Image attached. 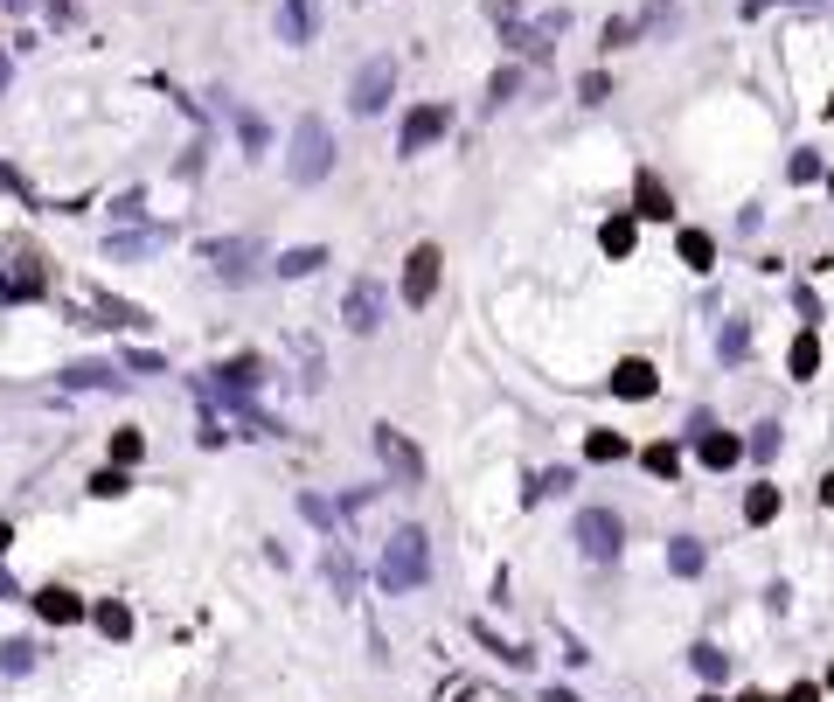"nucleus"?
I'll list each match as a JSON object with an SVG mask.
<instances>
[{"label": "nucleus", "mask_w": 834, "mask_h": 702, "mask_svg": "<svg viewBox=\"0 0 834 702\" xmlns=\"http://www.w3.org/2000/svg\"><path fill=\"white\" fill-rule=\"evenodd\" d=\"M202 258L216 265V279H244L251 258H258V244H251V237H230V244H202Z\"/></svg>", "instance_id": "obj_10"}, {"label": "nucleus", "mask_w": 834, "mask_h": 702, "mask_svg": "<svg viewBox=\"0 0 834 702\" xmlns=\"http://www.w3.org/2000/svg\"><path fill=\"white\" fill-rule=\"evenodd\" d=\"M126 487H133V480H126V466H105V473H91V494H98V501H119Z\"/></svg>", "instance_id": "obj_27"}, {"label": "nucleus", "mask_w": 834, "mask_h": 702, "mask_svg": "<svg viewBox=\"0 0 834 702\" xmlns=\"http://www.w3.org/2000/svg\"><path fill=\"white\" fill-rule=\"evenodd\" d=\"M424 577H431V543H424V529H397V536L383 543L376 584H383V591H417Z\"/></svg>", "instance_id": "obj_1"}, {"label": "nucleus", "mask_w": 834, "mask_h": 702, "mask_svg": "<svg viewBox=\"0 0 834 702\" xmlns=\"http://www.w3.org/2000/svg\"><path fill=\"white\" fill-rule=\"evenodd\" d=\"M139 452H146V438H139V431H119V438H112V466H133Z\"/></svg>", "instance_id": "obj_31"}, {"label": "nucleus", "mask_w": 834, "mask_h": 702, "mask_svg": "<svg viewBox=\"0 0 834 702\" xmlns=\"http://www.w3.org/2000/svg\"><path fill=\"white\" fill-rule=\"evenodd\" d=\"M153 251H167V230H133V237H105V258H112V265H126V258H153Z\"/></svg>", "instance_id": "obj_15"}, {"label": "nucleus", "mask_w": 834, "mask_h": 702, "mask_svg": "<svg viewBox=\"0 0 834 702\" xmlns=\"http://www.w3.org/2000/svg\"><path fill=\"white\" fill-rule=\"evenodd\" d=\"M668 570H675V577H695V570H702V543H695V536H675V543H668Z\"/></svg>", "instance_id": "obj_22"}, {"label": "nucleus", "mask_w": 834, "mask_h": 702, "mask_svg": "<svg viewBox=\"0 0 834 702\" xmlns=\"http://www.w3.org/2000/svg\"><path fill=\"white\" fill-rule=\"evenodd\" d=\"M786 369H793V383H814V369H821V341H814V334H800V341H793V355H786Z\"/></svg>", "instance_id": "obj_20"}, {"label": "nucleus", "mask_w": 834, "mask_h": 702, "mask_svg": "<svg viewBox=\"0 0 834 702\" xmlns=\"http://www.w3.org/2000/svg\"><path fill=\"white\" fill-rule=\"evenodd\" d=\"M737 459H744V438H730V431H702V466L723 473V466H737Z\"/></svg>", "instance_id": "obj_17"}, {"label": "nucleus", "mask_w": 834, "mask_h": 702, "mask_svg": "<svg viewBox=\"0 0 834 702\" xmlns=\"http://www.w3.org/2000/svg\"><path fill=\"white\" fill-rule=\"evenodd\" d=\"M786 702H821V682H793V689H786Z\"/></svg>", "instance_id": "obj_36"}, {"label": "nucleus", "mask_w": 834, "mask_h": 702, "mask_svg": "<svg viewBox=\"0 0 834 702\" xmlns=\"http://www.w3.org/2000/svg\"><path fill=\"white\" fill-rule=\"evenodd\" d=\"M598 244H605L612 258H626V251H633V216H612V223L598 230Z\"/></svg>", "instance_id": "obj_24"}, {"label": "nucleus", "mask_w": 834, "mask_h": 702, "mask_svg": "<svg viewBox=\"0 0 834 702\" xmlns=\"http://www.w3.org/2000/svg\"><path fill=\"white\" fill-rule=\"evenodd\" d=\"M327 584H334V591H341V598H348V591H355V563L341 557V550H327Z\"/></svg>", "instance_id": "obj_30"}, {"label": "nucleus", "mask_w": 834, "mask_h": 702, "mask_svg": "<svg viewBox=\"0 0 834 702\" xmlns=\"http://www.w3.org/2000/svg\"><path fill=\"white\" fill-rule=\"evenodd\" d=\"M327 265V251L320 244H299V251H278V279H306V272H320Z\"/></svg>", "instance_id": "obj_18"}, {"label": "nucleus", "mask_w": 834, "mask_h": 702, "mask_svg": "<svg viewBox=\"0 0 834 702\" xmlns=\"http://www.w3.org/2000/svg\"><path fill=\"white\" fill-rule=\"evenodd\" d=\"M7 543H14V529H7V522H0V557H7Z\"/></svg>", "instance_id": "obj_37"}, {"label": "nucleus", "mask_w": 834, "mask_h": 702, "mask_svg": "<svg viewBox=\"0 0 834 702\" xmlns=\"http://www.w3.org/2000/svg\"><path fill=\"white\" fill-rule=\"evenodd\" d=\"M577 543H584L591 563H612L619 543H626V522H619L612 508H584V515H577Z\"/></svg>", "instance_id": "obj_5"}, {"label": "nucleus", "mask_w": 834, "mask_h": 702, "mask_svg": "<svg viewBox=\"0 0 834 702\" xmlns=\"http://www.w3.org/2000/svg\"><path fill=\"white\" fill-rule=\"evenodd\" d=\"M91 619H98V626H105V640H126V633H133V612H126V605H119V598H105V605H98V612H91Z\"/></svg>", "instance_id": "obj_23"}, {"label": "nucleus", "mask_w": 834, "mask_h": 702, "mask_svg": "<svg viewBox=\"0 0 834 702\" xmlns=\"http://www.w3.org/2000/svg\"><path fill=\"white\" fill-rule=\"evenodd\" d=\"M438 272H445V251H438V244H417L411 258H404V306H431Z\"/></svg>", "instance_id": "obj_6"}, {"label": "nucleus", "mask_w": 834, "mask_h": 702, "mask_svg": "<svg viewBox=\"0 0 834 702\" xmlns=\"http://www.w3.org/2000/svg\"><path fill=\"white\" fill-rule=\"evenodd\" d=\"M689 661H695V675H702V682H723V675H730V661H723V647H695Z\"/></svg>", "instance_id": "obj_28"}, {"label": "nucleus", "mask_w": 834, "mask_h": 702, "mask_svg": "<svg viewBox=\"0 0 834 702\" xmlns=\"http://www.w3.org/2000/svg\"><path fill=\"white\" fill-rule=\"evenodd\" d=\"M42 292H49V272H35V258L0 265V299H42Z\"/></svg>", "instance_id": "obj_11"}, {"label": "nucleus", "mask_w": 834, "mask_h": 702, "mask_svg": "<svg viewBox=\"0 0 834 702\" xmlns=\"http://www.w3.org/2000/svg\"><path fill=\"white\" fill-rule=\"evenodd\" d=\"M63 383H70V390H119L126 376L105 369V362H77V369H63Z\"/></svg>", "instance_id": "obj_16"}, {"label": "nucleus", "mask_w": 834, "mask_h": 702, "mask_svg": "<svg viewBox=\"0 0 834 702\" xmlns=\"http://www.w3.org/2000/svg\"><path fill=\"white\" fill-rule=\"evenodd\" d=\"M7 7H14V14H21V7H28V0H7Z\"/></svg>", "instance_id": "obj_38"}, {"label": "nucleus", "mask_w": 834, "mask_h": 702, "mask_svg": "<svg viewBox=\"0 0 834 702\" xmlns=\"http://www.w3.org/2000/svg\"><path fill=\"white\" fill-rule=\"evenodd\" d=\"M682 265H689V272H709V265H716V237H709V230H682Z\"/></svg>", "instance_id": "obj_19"}, {"label": "nucleus", "mask_w": 834, "mask_h": 702, "mask_svg": "<svg viewBox=\"0 0 834 702\" xmlns=\"http://www.w3.org/2000/svg\"><path fill=\"white\" fill-rule=\"evenodd\" d=\"M584 459H626V438L619 431H591L584 438Z\"/></svg>", "instance_id": "obj_25"}, {"label": "nucleus", "mask_w": 834, "mask_h": 702, "mask_svg": "<svg viewBox=\"0 0 834 702\" xmlns=\"http://www.w3.org/2000/svg\"><path fill=\"white\" fill-rule=\"evenodd\" d=\"M633 216H647V223H668L675 216V195L661 188V174H640L633 181Z\"/></svg>", "instance_id": "obj_12"}, {"label": "nucleus", "mask_w": 834, "mask_h": 702, "mask_svg": "<svg viewBox=\"0 0 834 702\" xmlns=\"http://www.w3.org/2000/svg\"><path fill=\"white\" fill-rule=\"evenodd\" d=\"M313 35H320V0H278V42L306 49Z\"/></svg>", "instance_id": "obj_7"}, {"label": "nucleus", "mask_w": 834, "mask_h": 702, "mask_svg": "<svg viewBox=\"0 0 834 702\" xmlns=\"http://www.w3.org/2000/svg\"><path fill=\"white\" fill-rule=\"evenodd\" d=\"M35 612H42L49 626H77V619H84V598L63 591V584H49V591H35Z\"/></svg>", "instance_id": "obj_14"}, {"label": "nucleus", "mask_w": 834, "mask_h": 702, "mask_svg": "<svg viewBox=\"0 0 834 702\" xmlns=\"http://www.w3.org/2000/svg\"><path fill=\"white\" fill-rule=\"evenodd\" d=\"M751 702H765V696H751Z\"/></svg>", "instance_id": "obj_41"}, {"label": "nucleus", "mask_w": 834, "mask_h": 702, "mask_svg": "<svg viewBox=\"0 0 834 702\" xmlns=\"http://www.w3.org/2000/svg\"><path fill=\"white\" fill-rule=\"evenodd\" d=\"M292 181H327V167H334V140H327V119H299V133H292Z\"/></svg>", "instance_id": "obj_2"}, {"label": "nucleus", "mask_w": 834, "mask_h": 702, "mask_svg": "<svg viewBox=\"0 0 834 702\" xmlns=\"http://www.w3.org/2000/svg\"><path fill=\"white\" fill-rule=\"evenodd\" d=\"M702 702H723V696H702Z\"/></svg>", "instance_id": "obj_40"}, {"label": "nucleus", "mask_w": 834, "mask_h": 702, "mask_svg": "<svg viewBox=\"0 0 834 702\" xmlns=\"http://www.w3.org/2000/svg\"><path fill=\"white\" fill-rule=\"evenodd\" d=\"M515 84H522V70H501V77L487 84V98H494V105H508V98H515Z\"/></svg>", "instance_id": "obj_33"}, {"label": "nucleus", "mask_w": 834, "mask_h": 702, "mask_svg": "<svg viewBox=\"0 0 834 702\" xmlns=\"http://www.w3.org/2000/svg\"><path fill=\"white\" fill-rule=\"evenodd\" d=\"M376 459H383V473H390L397 487H417V480H424V452H417L397 424H376Z\"/></svg>", "instance_id": "obj_4"}, {"label": "nucleus", "mask_w": 834, "mask_h": 702, "mask_svg": "<svg viewBox=\"0 0 834 702\" xmlns=\"http://www.w3.org/2000/svg\"><path fill=\"white\" fill-rule=\"evenodd\" d=\"M348 327H355V334H376V327H383V285H355V292H348Z\"/></svg>", "instance_id": "obj_13"}, {"label": "nucleus", "mask_w": 834, "mask_h": 702, "mask_svg": "<svg viewBox=\"0 0 834 702\" xmlns=\"http://www.w3.org/2000/svg\"><path fill=\"white\" fill-rule=\"evenodd\" d=\"M661 390V376H654V362H640V355H626L619 369H612V397H626V404H640V397H654Z\"/></svg>", "instance_id": "obj_9"}, {"label": "nucleus", "mask_w": 834, "mask_h": 702, "mask_svg": "<svg viewBox=\"0 0 834 702\" xmlns=\"http://www.w3.org/2000/svg\"><path fill=\"white\" fill-rule=\"evenodd\" d=\"M0 668H7V675H28V640H7V647H0Z\"/></svg>", "instance_id": "obj_32"}, {"label": "nucleus", "mask_w": 834, "mask_h": 702, "mask_svg": "<svg viewBox=\"0 0 834 702\" xmlns=\"http://www.w3.org/2000/svg\"><path fill=\"white\" fill-rule=\"evenodd\" d=\"M821 174V153H793V181H814Z\"/></svg>", "instance_id": "obj_35"}, {"label": "nucleus", "mask_w": 834, "mask_h": 702, "mask_svg": "<svg viewBox=\"0 0 834 702\" xmlns=\"http://www.w3.org/2000/svg\"><path fill=\"white\" fill-rule=\"evenodd\" d=\"M751 452H758V459H772V452H779V424H758V438H751Z\"/></svg>", "instance_id": "obj_34"}, {"label": "nucleus", "mask_w": 834, "mask_h": 702, "mask_svg": "<svg viewBox=\"0 0 834 702\" xmlns=\"http://www.w3.org/2000/svg\"><path fill=\"white\" fill-rule=\"evenodd\" d=\"M390 91H397V56H369V63L355 70V91H348V105H355L362 119H376V112L390 105Z\"/></svg>", "instance_id": "obj_3"}, {"label": "nucleus", "mask_w": 834, "mask_h": 702, "mask_svg": "<svg viewBox=\"0 0 834 702\" xmlns=\"http://www.w3.org/2000/svg\"><path fill=\"white\" fill-rule=\"evenodd\" d=\"M452 133V112L445 105H417L411 119H404V153H424L431 140H445Z\"/></svg>", "instance_id": "obj_8"}, {"label": "nucleus", "mask_w": 834, "mask_h": 702, "mask_svg": "<svg viewBox=\"0 0 834 702\" xmlns=\"http://www.w3.org/2000/svg\"><path fill=\"white\" fill-rule=\"evenodd\" d=\"M640 459H647V473H661V480H675V473H682V452H675V445H647Z\"/></svg>", "instance_id": "obj_26"}, {"label": "nucleus", "mask_w": 834, "mask_h": 702, "mask_svg": "<svg viewBox=\"0 0 834 702\" xmlns=\"http://www.w3.org/2000/svg\"><path fill=\"white\" fill-rule=\"evenodd\" d=\"M772 515H779V487H751V494H744V522H751V529H765Z\"/></svg>", "instance_id": "obj_21"}, {"label": "nucleus", "mask_w": 834, "mask_h": 702, "mask_svg": "<svg viewBox=\"0 0 834 702\" xmlns=\"http://www.w3.org/2000/svg\"><path fill=\"white\" fill-rule=\"evenodd\" d=\"M716 348H723V362H744V348H751V327H744V320H730Z\"/></svg>", "instance_id": "obj_29"}, {"label": "nucleus", "mask_w": 834, "mask_h": 702, "mask_svg": "<svg viewBox=\"0 0 834 702\" xmlns=\"http://www.w3.org/2000/svg\"><path fill=\"white\" fill-rule=\"evenodd\" d=\"M828 689H834V668H828Z\"/></svg>", "instance_id": "obj_39"}]
</instances>
